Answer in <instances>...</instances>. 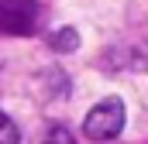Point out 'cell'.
Listing matches in <instances>:
<instances>
[{"instance_id": "2", "label": "cell", "mask_w": 148, "mask_h": 144, "mask_svg": "<svg viewBox=\"0 0 148 144\" xmlns=\"http://www.w3.org/2000/svg\"><path fill=\"white\" fill-rule=\"evenodd\" d=\"M38 14L35 0H0V35H35Z\"/></svg>"}, {"instance_id": "5", "label": "cell", "mask_w": 148, "mask_h": 144, "mask_svg": "<svg viewBox=\"0 0 148 144\" xmlns=\"http://www.w3.org/2000/svg\"><path fill=\"white\" fill-rule=\"evenodd\" d=\"M45 144H73V134H69L66 127H52L48 137H45Z\"/></svg>"}, {"instance_id": "4", "label": "cell", "mask_w": 148, "mask_h": 144, "mask_svg": "<svg viewBox=\"0 0 148 144\" xmlns=\"http://www.w3.org/2000/svg\"><path fill=\"white\" fill-rule=\"evenodd\" d=\"M0 144H21V130H17V124L0 110Z\"/></svg>"}, {"instance_id": "1", "label": "cell", "mask_w": 148, "mask_h": 144, "mask_svg": "<svg viewBox=\"0 0 148 144\" xmlns=\"http://www.w3.org/2000/svg\"><path fill=\"white\" fill-rule=\"evenodd\" d=\"M124 100H117V96H107L103 103H97V107L86 113V120H83V134L90 137V141H114L121 130H124Z\"/></svg>"}, {"instance_id": "3", "label": "cell", "mask_w": 148, "mask_h": 144, "mask_svg": "<svg viewBox=\"0 0 148 144\" xmlns=\"http://www.w3.org/2000/svg\"><path fill=\"white\" fill-rule=\"evenodd\" d=\"M52 48H55V52H76V48H79L76 28H59V31L52 35Z\"/></svg>"}]
</instances>
